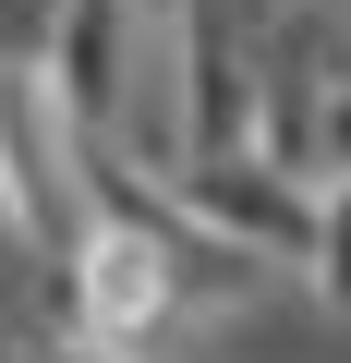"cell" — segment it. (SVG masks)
<instances>
[{
    "mask_svg": "<svg viewBox=\"0 0 351 363\" xmlns=\"http://www.w3.org/2000/svg\"><path fill=\"white\" fill-rule=\"evenodd\" d=\"M61 291H73V351L85 363H145V351H182L194 315V230H169L157 206H97L61 242Z\"/></svg>",
    "mask_w": 351,
    "mask_h": 363,
    "instance_id": "cell-1",
    "label": "cell"
}]
</instances>
